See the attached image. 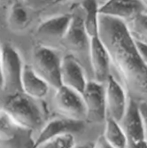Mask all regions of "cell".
Returning <instances> with one entry per match:
<instances>
[{
	"mask_svg": "<svg viewBox=\"0 0 147 148\" xmlns=\"http://www.w3.org/2000/svg\"><path fill=\"white\" fill-rule=\"evenodd\" d=\"M141 2L144 4V5L145 8L147 9V0H141Z\"/></svg>",
	"mask_w": 147,
	"mask_h": 148,
	"instance_id": "cell-28",
	"label": "cell"
},
{
	"mask_svg": "<svg viewBox=\"0 0 147 148\" xmlns=\"http://www.w3.org/2000/svg\"><path fill=\"white\" fill-rule=\"evenodd\" d=\"M61 84L83 94L88 81L83 66L74 55H66L62 58L60 69Z\"/></svg>",
	"mask_w": 147,
	"mask_h": 148,
	"instance_id": "cell-13",
	"label": "cell"
},
{
	"mask_svg": "<svg viewBox=\"0 0 147 148\" xmlns=\"http://www.w3.org/2000/svg\"><path fill=\"white\" fill-rule=\"evenodd\" d=\"M55 1L56 0H23V4L26 7L37 10L50 5H53Z\"/></svg>",
	"mask_w": 147,
	"mask_h": 148,
	"instance_id": "cell-22",
	"label": "cell"
},
{
	"mask_svg": "<svg viewBox=\"0 0 147 148\" xmlns=\"http://www.w3.org/2000/svg\"><path fill=\"white\" fill-rule=\"evenodd\" d=\"M90 68L92 80L100 84H105L110 75L109 56L98 36L90 38Z\"/></svg>",
	"mask_w": 147,
	"mask_h": 148,
	"instance_id": "cell-12",
	"label": "cell"
},
{
	"mask_svg": "<svg viewBox=\"0 0 147 148\" xmlns=\"http://www.w3.org/2000/svg\"><path fill=\"white\" fill-rule=\"evenodd\" d=\"M82 96L86 108L85 121L90 123H105L106 119L105 84L94 80L88 81Z\"/></svg>",
	"mask_w": 147,
	"mask_h": 148,
	"instance_id": "cell-9",
	"label": "cell"
},
{
	"mask_svg": "<svg viewBox=\"0 0 147 148\" xmlns=\"http://www.w3.org/2000/svg\"><path fill=\"white\" fill-rule=\"evenodd\" d=\"M75 137L72 133H65L56 136L48 140L43 145L42 147L47 148H72L75 147Z\"/></svg>",
	"mask_w": 147,
	"mask_h": 148,
	"instance_id": "cell-21",
	"label": "cell"
},
{
	"mask_svg": "<svg viewBox=\"0 0 147 148\" xmlns=\"http://www.w3.org/2000/svg\"><path fill=\"white\" fill-rule=\"evenodd\" d=\"M103 137L109 147L124 148L127 147V140L123 130L118 122L115 120L106 117L105 122Z\"/></svg>",
	"mask_w": 147,
	"mask_h": 148,
	"instance_id": "cell-18",
	"label": "cell"
},
{
	"mask_svg": "<svg viewBox=\"0 0 147 148\" xmlns=\"http://www.w3.org/2000/svg\"><path fill=\"white\" fill-rule=\"evenodd\" d=\"M80 7L83 11L85 29L90 38L98 36L99 5L98 0H81Z\"/></svg>",
	"mask_w": 147,
	"mask_h": 148,
	"instance_id": "cell-17",
	"label": "cell"
},
{
	"mask_svg": "<svg viewBox=\"0 0 147 148\" xmlns=\"http://www.w3.org/2000/svg\"><path fill=\"white\" fill-rule=\"evenodd\" d=\"M98 36L108 53L110 74L128 99L147 103V64L126 23L99 13Z\"/></svg>",
	"mask_w": 147,
	"mask_h": 148,
	"instance_id": "cell-1",
	"label": "cell"
},
{
	"mask_svg": "<svg viewBox=\"0 0 147 148\" xmlns=\"http://www.w3.org/2000/svg\"><path fill=\"white\" fill-rule=\"evenodd\" d=\"M90 38L85 29L83 12L81 15L72 14L70 25L60 45L72 54H81L82 59L87 60L90 64Z\"/></svg>",
	"mask_w": 147,
	"mask_h": 148,
	"instance_id": "cell-7",
	"label": "cell"
},
{
	"mask_svg": "<svg viewBox=\"0 0 147 148\" xmlns=\"http://www.w3.org/2000/svg\"><path fill=\"white\" fill-rule=\"evenodd\" d=\"M2 57V89L12 94L21 92V76L23 64L19 51L11 45L5 44L1 49Z\"/></svg>",
	"mask_w": 147,
	"mask_h": 148,
	"instance_id": "cell-4",
	"label": "cell"
},
{
	"mask_svg": "<svg viewBox=\"0 0 147 148\" xmlns=\"http://www.w3.org/2000/svg\"><path fill=\"white\" fill-rule=\"evenodd\" d=\"M16 122L31 130L43 127L42 112L36 104L35 99L24 92L12 94L5 103L4 108Z\"/></svg>",
	"mask_w": 147,
	"mask_h": 148,
	"instance_id": "cell-2",
	"label": "cell"
},
{
	"mask_svg": "<svg viewBox=\"0 0 147 148\" xmlns=\"http://www.w3.org/2000/svg\"><path fill=\"white\" fill-rule=\"evenodd\" d=\"M3 87V77H2V57H1V51H0V89Z\"/></svg>",
	"mask_w": 147,
	"mask_h": 148,
	"instance_id": "cell-25",
	"label": "cell"
},
{
	"mask_svg": "<svg viewBox=\"0 0 147 148\" xmlns=\"http://www.w3.org/2000/svg\"><path fill=\"white\" fill-rule=\"evenodd\" d=\"M105 99L106 117L119 123L125 113L128 97L123 88L111 74L105 83Z\"/></svg>",
	"mask_w": 147,
	"mask_h": 148,
	"instance_id": "cell-10",
	"label": "cell"
},
{
	"mask_svg": "<svg viewBox=\"0 0 147 148\" xmlns=\"http://www.w3.org/2000/svg\"><path fill=\"white\" fill-rule=\"evenodd\" d=\"M138 106H139V112H140L141 118H142L144 138L147 142V103L138 102Z\"/></svg>",
	"mask_w": 147,
	"mask_h": 148,
	"instance_id": "cell-23",
	"label": "cell"
},
{
	"mask_svg": "<svg viewBox=\"0 0 147 148\" xmlns=\"http://www.w3.org/2000/svg\"><path fill=\"white\" fill-rule=\"evenodd\" d=\"M69 1H72V0H56L54 2L53 5H61V4H64V3H66V2H69Z\"/></svg>",
	"mask_w": 147,
	"mask_h": 148,
	"instance_id": "cell-26",
	"label": "cell"
},
{
	"mask_svg": "<svg viewBox=\"0 0 147 148\" xmlns=\"http://www.w3.org/2000/svg\"><path fill=\"white\" fill-rule=\"evenodd\" d=\"M21 89L22 92L29 97L41 99L46 97L50 85L35 71L32 65L25 64L21 76Z\"/></svg>",
	"mask_w": 147,
	"mask_h": 148,
	"instance_id": "cell-16",
	"label": "cell"
},
{
	"mask_svg": "<svg viewBox=\"0 0 147 148\" xmlns=\"http://www.w3.org/2000/svg\"><path fill=\"white\" fill-rule=\"evenodd\" d=\"M107 1H108V0H98V5H99V7L102 6L104 4H105Z\"/></svg>",
	"mask_w": 147,
	"mask_h": 148,
	"instance_id": "cell-27",
	"label": "cell"
},
{
	"mask_svg": "<svg viewBox=\"0 0 147 148\" xmlns=\"http://www.w3.org/2000/svg\"><path fill=\"white\" fill-rule=\"evenodd\" d=\"M127 140V147L147 148L138 102L128 99L125 113L119 122Z\"/></svg>",
	"mask_w": 147,
	"mask_h": 148,
	"instance_id": "cell-6",
	"label": "cell"
},
{
	"mask_svg": "<svg viewBox=\"0 0 147 148\" xmlns=\"http://www.w3.org/2000/svg\"><path fill=\"white\" fill-rule=\"evenodd\" d=\"M128 30L136 42L147 44V12H143L125 22Z\"/></svg>",
	"mask_w": 147,
	"mask_h": 148,
	"instance_id": "cell-20",
	"label": "cell"
},
{
	"mask_svg": "<svg viewBox=\"0 0 147 148\" xmlns=\"http://www.w3.org/2000/svg\"><path fill=\"white\" fill-rule=\"evenodd\" d=\"M32 131L20 125L5 109L0 110V147H34Z\"/></svg>",
	"mask_w": 147,
	"mask_h": 148,
	"instance_id": "cell-5",
	"label": "cell"
},
{
	"mask_svg": "<svg viewBox=\"0 0 147 148\" xmlns=\"http://www.w3.org/2000/svg\"><path fill=\"white\" fill-rule=\"evenodd\" d=\"M137 48L140 51V53L142 54L144 61L147 64V44H144V43H140V42H136Z\"/></svg>",
	"mask_w": 147,
	"mask_h": 148,
	"instance_id": "cell-24",
	"label": "cell"
},
{
	"mask_svg": "<svg viewBox=\"0 0 147 148\" xmlns=\"http://www.w3.org/2000/svg\"><path fill=\"white\" fill-rule=\"evenodd\" d=\"M143 12H147V9L141 0H108L99 7L100 14L122 20L124 22Z\"/></svg>",
	"mask_w": 147,
	"mask_h": 148,
	"instance_id": "cell-15",
	"label": "cell"
},
{
	"mask_svg": "<svg viewBox=\"0 0 147 148\" xmlns=\"http://www.w3.org/2000/svg\"><path fill=\"white\" fill-rule=\"evenodd\" d=\"M61 60L62 58L52 47L39 45L33 51L32 66L50 87L56 90L62 85L60 76Z\"/></svg>",
	"mask_w": 147,
	"mask_h": 148,
	"instance_id": "cell-3",
	"label": "cell"
},
{
	"mask_svg": "<svg viewBox=\"0 0 147 148\" xmlns=\"http://www.w3.org/2000/svg\"><path fill=\"white\" fill-rule=\"evenodd\" d=\"M71 19L72 14L70 13H64L48 18L38 26L36 29L37 37L44 40L50 45L55 43L60 45L61 40L70 25Z\"/></svg>",
	"mask_w": 147,
	"mask_h": 148,
	"instance_id": "cell-14",
	"label": "cell"
},
{
	"mask_svg": "<svg viewBox=\"0 0 147 148\" xmlns=\"http://www.w3.org/2000/svg\"><path fill=\"white\" fill-rule=\"evenodd\" d=\"M54 106L63 117L77 121L86 120V108L82 94L71 88L61 85L56 89Z\"/></svg>",
	"mask_w": 147,
	"mask_h": 148,
	"instance_id": "cell-8",
	"label": "cell"
},
{
	"mask_svg": "<svg viewBox=\"0 0 147 148\" xmlns=\"http://www.w3.org/2000/svg\"><path fill=\"white\" fill-rule=\"evenodd\" d=\"M26 6L20 3H14L10 8L8 15L9 27L14 31H21L29 26L30 18Z\"/></svg>",
	"mask_w": 147,
	"mask_h": 148,
	"instance_id": "cell-19",
	"label": "cell"
},
{
	"mask_svg": "<svg viewBox=\"0 0 147 148\" xmlns=\"http://www.w3.org/2000/svg\"><path fill=\"white\" fill-rule=\"evenodd\" d=\"M84 130V121H77L68 118L52 119L44 125L37 138L35 139L34 147H42L44 143L56 136L65 133H80Z\"/></svg>",
	"mask_w": 147,
	"mask_h": 148,
	"instance_id": "cell-11",
	"label": "cell"
}]
</instances>
